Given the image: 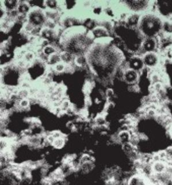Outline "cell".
<instances>
[{
  "label": "cell",
  "instance_id": "11",
  "mask_svg": "<svg viewBox=\"0 0 172 185\" xmlns=\"http://www.w3.org/2000/svg\"><path fill=\"white\" fill-rule=\"evenodd\" d=\"M106 94H107V97L108 98H111L113 96V95H114V91H113V90L112 89H109L107 90V91L106 92Z\"/></svg>",
  "mask_w": 172,
  "mask_h": 185
},
{
  "label": "cell",
  "instance_id": "5",
  "mask_svg": "<svg viewBox=\"0 0 172 185\" xmlns=\"http://www.w3.org/2000/svg\"><path fill=\"white\" fill-rule=\"evenodd\" d=\"M167 167L164 162L161 161L154 162L152 165V171L156 174L164 173L166 170Z\"/></svg>",
  "mask_w": 172,
  "mask_h": 185
},
{
  "label": "cell",
  "instance_id": "13",
  "mask_svg": "<svg viewBox=\"0 0 172 185\" xmlns=\"http://www.w3.org/2000/svg\"><path fill=\"white\" fill-rule=\"evenodd\" d=\"M160 160H161V158H160L158 153V154H156V155H154L153 156V161L154 163L159 162V161H160Z\"/></svg>",
  "mask_w": 172,
  "mask_h": 185
},
{
  "label": "cell",
  "instance_id": "1",
  "mask_svg": "<svg viewBox=\"0 0 172 185\" xmlns=\"http://www.w3.org/2000/svg\"><path fill=\"white\" fill-rule=\"evenodd\" d=\"M139 27L142 34L149 38H153L161 30L162 23L158 16L148 13L139 19Z\"/></svg>",
  "mask_w": 172,
  "mask_h": 185
},
{
  "label": "cell",
  "instance_id": "12",
  "mask_svg": "<svg viewBox=\"0 0 172 185\" xmlns=\"http://www.w3.org/2000/svg\"><path fill=\"white\" fill-rule=\"evenodd\" d=\"M165 152L167 153V156H169L170 157L172 158V147H169L168 148L166 151Z\"/></svg>",
  "mask_w": 172,
  "mask_h": 185
},
{
  "label": "cell",
  "instance_id": "16",
  "mask_svg": "<svg viewBox=\"0 0 172 185\" xmlns=\"http://www.w3.org/2000/svg\"></svg>",
  "mask_w": 172,
  "mask_h": 185
},
{
  "label": "cell",
  "instance_id": "14",
  "mask_svg": "<svg viewBox=\"0 0 172 185\" xmlns=\"http://www.w3.org/2000/svg\"><path fill=\"white\" fill-rule=\"evenodd\" d=\"M154 88L157 90H160L161 88V85L160 83H157L154 85Z\"/></svg>",
  "mask_w": 172,
  "mask_h": 185
},
{
  "label": "cell",
  "instance_id": "6",
  "mask_svg": "<svg viewBox=\"0 0 172 185\" xmlns=\"http://www.w3.org/2000/svg\"><path fill=\"white\" fill-rule=\"evenodd\" d=\"M118 137L119 139V141L122 143L123 144H124L130 142L131 135L128 132L126 131H122L118 134Z\"/></svg>",
  "mask_w": 172,
  "mask_h": 185
},
{
  "label": "cell",
  "instance_id": "9",
  "mask_svg": "<svg viewBox=\"0 0 172 185\" xmlns=\"http://www.w3.org/2000/svg\"><path fill=\"white\" fill-rule=\"evenodd\" d=\"M128 185H146L145 181L138 177H133L128 182Z\"/></svg>",
  "mask_w": 172,
  "mask_h": 185
},
{
  "label": "cell",
  "instance_id": "3",
  "mask_svg": "<svg viewBox=\"0 0 172 185\" xmlns=\"http://www.w3.org/2000/svg\"><path fill=\"white\" fill-rule=\"evenodd\" d=\"M133 5H129L128 6L135 12H141L146 10L149 6V1H131L130 2Z\"/></svg>",
  "mask_w": 172,
  "mask_h": 185
},
{
  "label": "cell",
  "instance_id": "2",
  "mask_svg": "<svg viewBox=\"0 0 172 185\" xmlns=\"http://www.w3.org/2000/svg\"><path fill=\"white\" fill-rule=\"evenodd\" d=\"M142 60L144 64L150 67H155L158 62V57L157 55L153 52L147 53L144 56Z\"/></svg>",
  "mask_w": 172,
  "mask_h": 185
},
{
  "label": "cell",
  "instance_id": "8",
  "mask_svg": "<svg viewBox=\"0 0 172 185\" xmlns=\"http://www.w3.org/2000/svg\"><path fill=\"white\" fill-rule=\"evenodd\" d=\"M156 46V42L153 38H149L148 40L146 41L145 44V48L148 50L149 52H153L152 50L154 49Z\"/></svg>",
  "mask_w": 172,
  "mask_h": 185
},
{
  "label": "cell",
  "instance_id": "15",
  "mask_svg": "<svg viewBox=\"0 0 172 185\" xmlns=\"http://www.w3.org/2000/svg\"></svg>",
  "mask_w": 172,
  "mask_h": 185
},
{
  "label": "cell",
  "instance_id": "7",
  "mask_svg": "<svg viewBox=\"0 0 172 185\" xmlns=\"http://www.w3.org/2000/svg\"><path fill=\"white\" fill-rule=\"evenodd\" d=\"M66 136L63 135V137L55 139L54 141L52 144V146H53L55 149H62L65 145L66 141Z\"/></svg>",
  "mask_w": 172,
  "mask_h": 185
},
{
  "label": "cell",
  "instance_id": "4",
  "mask_svg": "<svg viewBox=\"0 0 172 185\" xmlns=\"http://www.w3.org/2000/svg\"><path fill=\"white\" fill-rule=\"evenodd\" d=\"M138 74L136 71L133 69L127 70L124 74V78L126 80L130 83H133L138 79Z\"/></svg>",
  "mask_w": 172,
  "mask_h": 185
},
{
  "label": "cell",
  "instance_id": "10",
  "mask_svg": "<svg viewBox=\"0 0 172 185\" xmlns=\"http://www.w3.org/2000/svg\"><path fill=\"white\" fill-rule=\"evenodd\" d=\"M66 68V66L62 63H57L55 65V69L56 71L58 72H61L63 71Z\"/></svg>",
  "mask_w": 172,
  "mask_h": 185
}]
</instances>
